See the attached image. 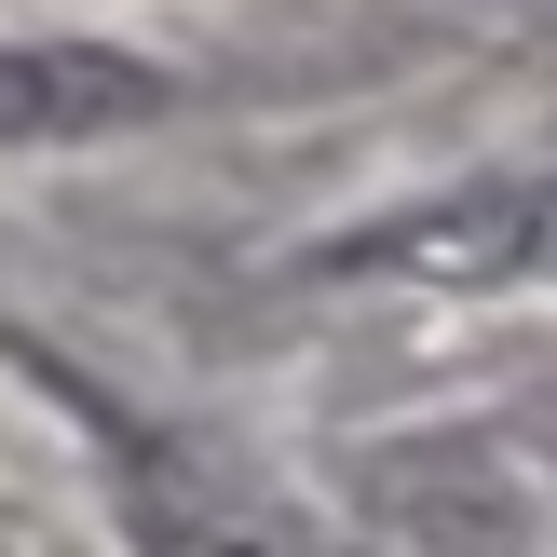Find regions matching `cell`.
<instances>
[{
    "label": "cell",
    "instance_id": "7a4b0ae2",
    "mask_svg": "<svg viewBox=\"0 0 557 557\" xmlns=\"http://www.w3.org/2000/svg\"><path fill=\"white\" fill-rule=\"evenodd\" d=\"M177 109V69L109 27H0V150H109Z\"/></svg>",
    "mask_w": 557,
    "mask_h": 557
},
{
    "label": "cell",
    "instance_id": "6da1fadb",
    "mask_svg": "<svg viewBox=\"0 0 557 557\" xmlns=\"http://www.w3.org/2000/svg\"><path fill=\"white\" fill-rule=\"evenodd\" d=\"M14 368L41 381V408L69 422L82 476H96V517L123 557H326L313 504H299L272 462H245L232 435L177 422V408L123 395V381H96L82 354H41L14 341Z\"/></svg>",
    "mask_w": 557,
    "mask_h": 557
},
{
    "label": "cell",
    "instance_id": "277c9868",
    "mask_svg": "<svg viewBox=\"0 0 557 557\" xmlns=\"http://www.w3.org/2000/svg\"><path fill=\"white\" fill-rule=\"evenodd\" d=\"M368 504H381V544H408V557H531V544H544L531 476H517L504 449H476V435L395 449V462L368 476Z\"/></svg>",
    "mask_w": 557,
    "mask_h": 557
},
{
    "label": "cell",
    "instance_id": "3957f363",
    "mask_svg": "<svg viewBox=\"0 0 557 557\" xmlns=\"http://www.w3.org/2000/svg\"><path fill=\"white\" fill-rule=\"evenodd\" d=\"M341 272H395V286H544L557 272V163L462 177L435 205L381 218V232L341 245Z\"/></svg>",
    "mask_w": 557,
    "mask_h": 557
}]
</instances>
